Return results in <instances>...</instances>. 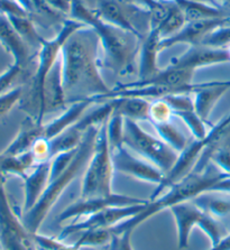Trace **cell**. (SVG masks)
Instances as JSON below:
<instances>
[{
	"label": "cell",
	"mask_w": 230,
	"mask_h": 250,
	"mask_svg": "<svg viewBox=\"0 0 230 250\" xmlns=\"http://www.w3.org/2000/svg\"><path fill=\"white\" fill-rule=\"evenodd\" d=\"M99 46V37L88 26L77 30L64 43L60 59L66 104L105 96L111 91L100 71Z\"/></svg>",
	"instance_id": "6da1fadb"
},
{
	"label": "cell",
	"mask_w": 230,
	"mask_h": 250,
	"mask_svg": "<svg viewBox=\"0 0 230 250\" xmlns=\"http://www.w3.org/2000/svg\"><path fill=\"white\" fill-rule=\"evenodd\" d=\"M70 18L82 22L97 33L104 52L101 66L122 79L137 77L143 37L100 20L82 0H72Z\"/></svg>",
	"instance_id": "7a4b0ae2"
},
{
	"label": "cell",
	"mask_w": 230,
	"mask_h": 250,
	"mask_svg": "<svg viewBox=\"0 0 230 250\" xmlns=\"http://www.w3.org/2000/svg\"><path fill=\"white\" fill-rule=\"evenodd\" d=\"M224 176L225 173H222L212 163L202 172H192L178 183L171 185L160 196L149 200V202L137 215L111 228V232L120 233L124 231L134 232L139 226L160 212L169 210L179 203L194 200L206 193H211L213 185Z\"/></svg>",
	"instance_id": "3957f363"
},
{
	"label": "cell",
	"mask_w": 230,
	"mask_h": 250,
	"mask_svg": "<svg viewBox=\"0 0 230 250\" xmlns=\"http://www.w3.org/2000/svg\"><path fill=\"white\" fill-rule=\"evenodd\" d=\"M99 127L89 128L79 145L72 162L67 166L63 173L60 174L54 180L50 181L48 187L45 190L42 198L39 200L31 210H28L21 215V221L25 228L31 234L39 233L41 226L43 225L45 219L50 214L52 208L55 206L61 195L66 191V188L73 183L75 179L84 172L86 166L91 158Z\"/></svg>",
	"instance_id": "277c9868"
},
{
	"label": "cell",
	"mask_w": 230,
	"mask_h": 250,
	"mask_svg": "<svg viewBox=\"0 0 230 250\" xmlns=\"http://www.w3.org/2000/svg\"><path fill=\"white\" fill-rule=\"evenodd\" d=\"M82 22L66 18L61 29L51 40H44L42 46L36 55V66L31 80H29V91L26 99H21V105L28 117H32L37 123L43 124L44 113V85L48 73L58 62L61 51L66 40L77 30L85 27Z\"/></svg>",
	"instance_id": "5b68a950"
},
{
	"label": "cell",
	"mask_w": 230,
	"mask_h": 250,
	"mask_svg": "<svg viewBox=\"0 0 230 250\" xmlns=\"http://www.w3.org/2000/svg\"><path fill=\"white\" fill-rule=\"evenodd\" d=\"M115 167L107 137V121L98 130L96 146L89 164L84 172L81 198L105 196L114 193L112 180Z\"/></svg>",
	"instance_id": "8992f818"
},
{
	"label": "cell",
	"mask_w": 230,
	"mask_h": 250,
	"mask_svg": "<svg viewBox=\"0 0 230 250\" xmlns=\"http://www.w3.org/2000/svg\"><path fill=\"white\" fill-rule=\"evenodd\" d=\"M176 226L178 233V248L184 250L188 248L190 236L195 227L207 234L211 242V247L216 246L226 234L225 227L219 220L208 212L202 210L193 201L179 203L169 209Z\"/></svg>",
	"instance_id": "52a82bcc"
},
{
	"label": "cell",
	"mask_w": 230,
	"mask_h": 250,
	"mask_svg": "<svg viewBox=\"0 0 230 250\" xmlns=\"http://www.w3.org/2000/svg\"><path fill=\"white\" fill-rule=\"evenodd\" d=\"M124 146L152 163L165 174L173 167L179 156V153L161 138L149 135L139 126L137 121L131 119H125Z\"/></svg>",
	"instance_id": "ba28073f"
},
{
	"label": "cell",
	"mask_w": 230,
	"mask_h": 250,
	"mask_svg": "<svg viewBox=\"0 0 230 250\" xmlns=\"http://www.w3.org/2000/svg\"><path fill=\"white\" fill-rule=\"evenodd\" d=\"M6 180L0 174V250H37L34 236L10 202Z\"/></svg>",
	"instance_id": "9c48e42d"
},
{
	"label": "cell",
	"mask_w": 230,
	"mask_h": 250,
	"mask_svg": "<svg viewBox=\"0 0 230 250\" xmlns=\"http://www.w3.org/2000/svg\"><path fill=\"white\" fill-rule=\"evenodd\" d=\"M149 199L135 198V196L116 194L112 193L105 196H92V198H80L74 203L70 204L58 217V222L62 223L70 220H77L80 218H89L91 215L110 207H127L147 204Z\"/></svg>",
	"instance_id": "30bf717a"
},
{
	"label": "cell",
	"mask_w": 230,
	"mask_h": 250,
	"mask_svg": "<svg viewBox=\"0 0 230 250\" xmlns=\"http://www.w3.org/2000/svg\"><path fill=\"white\" fill-rule=\"evenodd\" d=\"M146 204H138V206H127V207H110L107 208L98 213L85 218L84 221L73 223L66 226L60 234V240H65L71 234L82 233L86 230L93 229H111L118 226L119 223L129 220L130 218L137 215L139 212L144 209Z\"/></svg>",
	"instance_id": "8fae6325"
},
{
	"label": "cell",
	"mask_w": 230,
	"mask_h": 250,
	"mask_svg": "<svg viewBox=\"0 0 230 250\" xmlns=\"http://www.w3.org/2000/svg\"><path fill=\"white\" fill-rule=\"evenodd\" d=\"M112 163L117 172L125 174L142 182L160 185L165 177V173L148 161L138 156L126 146L111 151Z\"/></svg>",
	"instance_id": "7c38bea8"
},
{
	"label": "cell",
	"mask_w": 230,
	"mask_h": 250,
	"mask_svg": "<svg viewBox=\"0 0 230 250\" xmlns=\"http://www.w3.org/2000/svg\"><path fill=\"white\" fill-rule=\"evenodd\" d=\"M226 63H230L228 50L213 48L205 46V45H195V46H190V48L181 56L173 58L169 61L168 66L197 71L202 67Z\"/></svg>",
	"instance_id": "4fadbf2b"
},
{
	"label": "cell",
	"mask_w": 230,
	"mask_h": 250,
	"mask_svg": "<svg viewBox=\"0 0 230 250\" xmlns=\"http://www.w3.org/2000/svg\"><path fill=\"white\" fill-rule=\"evenodd\" d=\"M221 25H225V17L216 18V20L188 21L174 35L161 41V52L181 44H187L190 46L199 45L211 30L219 27Z\"/></svg>",
	"instance_id": "5bb4252c"
},
{
	"label": "cell",
	"mask_w": 230,
	"mask_h": 250,
	"mask_svg": "<svg viewBox=\"0 0 230 250\" xmlns=\"http://www.w3.org/2000/svg\"><path fill=\"white\" fill-rule=\"evenodd\" d=\"M0 44L3 50L11 55L14 64L28 71L29 64L34 58L33 52L18 35L8 17L2 14H0Z\"/></svg>",
	"instance_id": "9a60e30c"
},
{
	"label": "cell",
	"mask_w": 230,
	"mask_h": 250,
	"mask_svg": "<svg viewBox=\"0 0 230 250\" xmlns=\"http://www.w3.org/2000/svg\"><path fill=\"white\" fill-rule=\"evenodd\" d=\"M51 177V160L36 164L24 180V203L22 213L31 210L42 198Z\"/></svg>",
	"instance_id": "2e32d148"
},
{
	"label": "cell",
	"mask_w": 230,
	"mask_h": 250,
	"mask_svg": "<svg viewBox=\"0 0 230 250\" xmlns=\"http://www.w3.org/2000/svg\"><path fill=\"white\" fill-rule=\"evenodd\" d=\"M194 72L195 71L190 69H181V67H173L167 65L165 69H161L153 77L145 79V80H135L127 83H120V84L115 86V89L139 88V86L148 85H184L192 83Z\"/></svg>",
	"instance_id": "e0dca14e"
},
{
	"label": "cell",
	"mask_w": 230,
	"mask_h": 250,
	"mask_svg": "<svg viewBox=\"0 0 230 250\" xmlns=\"http://www.w3.org/2000/svg\"><path fill=\"white\" fill-rule=\"evenodd\" d=\"M161 41L162 37L156 28H150L149 32L143 37L138 56L137 80L148 79L161 70L157 64L158 54L161 53Z\"/></svg>",
	"instance_id": "ac0fdd59"
},
{
	"label": "cell",
	"mask_w": 230,
	"mask_h": 250,
	"mask_svg": "<svg viewBox=\"0 0 230 250\" xmlns=\"http://www.w3.org/2000/svg\"><path fill=\"white\" fill-rule=\"evenodd\" d=\"M230 90V80L214 81L212 84L203 88L192 94L194 110L206 124L209 125V118L213 108L218 102Z\"/></svg>",
	"instance_id": "d6986e66"
},
{
	"label": "cell",
	"mask_w": 230,
	"mask_h": 250,
	"mask_svg": "<svg viewBox=\"0 0 230 250\" xmlns=\"http://www.w3.org/2000/svg\"><path fill=\"white\" fill-rule=\"evenodd\" d=\"M93 104L90 100H79L70 104L61 115L47 124H43V136L48 140L59 136L64 130L74 126L84 115L86 109Z\"/></svg>",
	"instance_id": "ffe728a7"
},
{
	"label": "cell",
	"mask_w": 230,
	"mask_h": 250,
	"mask_svg": "<svg viewBox=\"0 0 230 250\" xmlns=\"http://www.w3.org/2000/svg\"><path fill=\"white\" fill-rule=\"evenodd\" d=\"M66 96L64 91L62 80L61 59H59L55 65L48 73L44 85V113L55 111L65 107Z\"/></svg>",
	"instance_id": "44dd1931"
},
{
	"label": "cell",
	"mask_w": 230,
	"mask_h": 250,
	"mask_svg": "<svg viewBox=\"0 0 230 250\" xmlns=\"http://www.w3.org/2000/svg\"><path fill=\"white\" fill-rule=\"evenodd\" d=\"M41 137H44L43 124L37 123L32 117H27L21 123L16 137L2 153L11 155V156H20V155L28 153L36 140Z\"/></svg>",
	"instance_id": "7402d4cb"
},
{
	"label": "cell",
	"mask_w": 230,
	"mask_h": 250,
	"mask_svg": "<svg viewBox=\"0 0 230 250\" xmlns=\"http://www.w3.org/2000/svg\"><path fill=\"white\" fill-rule=\"evenodd\" d=\"M188 21L216 20L228 15L229 9L201 0H174Z\"/></svg>",
	"instance_id": "603a6c76"
},
{
	"label": "cell",
	"mask_w": 230,
	"mask_h": 250,
	"mask_svg": "<svg viewBox=\"0 0 230 250\" xmlns=\"http://www.w3.org/2000/svg\"><path fill=\"white\" fill-rule=\"evenodd\" d=\"M111 100H114V112L119 113L125 119L135 121L148 120L149 100L133 97H119Z\"/></svg>",
	"instance_id": "cb8c5ba5"
},
{
	"label": "cell",
	"mask_w": 230,
	"mask_h": 250,
	"mask_svg": "<svg viewBox=\"0 0 230 250\" xmlns=\"http://www.w3.org/2000/svg\"><path fill=\"white\" fill-rule=\"evenodd\" d=\"M10 21L11 25L15 30L18 33V35L21 37V40L27 44V46L31 48L34 53H39L41 46H42L44 37H42L37 32L36 25L29 16H7Z\"/></svg>",
	"instance_id": "d4e9b609"
},
{
	"label": "cell",
	"mask_w": 230,
	"mask_h": 250,
	"mask_svg": "<svg viewBox=\"0 0 230 250\" xmlns=\"http://www.w3.org/2000/svg\"><path fill=\"white\" fill-rule=\"evenodd\" d=\"M85 132H82L75 126L70 127L69 129L64 130L59 136H56L50 140V148H51V158L55 155L64 151H69L77 149L80 143L82 142Z\"/></svg>",
	"instance_id": "484cf974"
},
{
	"label": "cell",
	"mask_w": 230,
	"mask_h": 250,
	"mask_svg": "<svg viewBox=\"0 0 230 250\" xmlns=\"http://www.w3.org/2000/svg\"><path fill=\"white\" fill-rule=\"evenodd\" d=\"M192 201L202 210L208 212L217 219L230 215V196L229 198H219V196H212L211 193H206Z\"/></svg>",
	"instance_id": "4316f807"
},
{
	"label": "cell",
	"mask_w": 230,
	"mask_h": 250,
	"mask_svg": "<svg viewBox=\"0 0 230 250\" xmlns=\"http://www.w3.org/2000/svg\"><path fill=\"white\" fill-rule=\"evenodd\" d=\"M154 129H155L157 137L161 138L163 142L174 149L176 153H181L188 145V139L186 138L182 132H181L172 121L165 124H158L153 125Z\"/></svg>",
	"instance_id": "83f0119b"
},
{
	"label": "cell",
	"mask_w": 230,
	"mask_h": 250,
	"mask_svg": "<svg viewBox=\"0 0 230 250\" xmlns=\"http://www.w3.org/2000/svg\"><path fill=\"white\" fill-rule=\"evenodd\" d=\"M187 24V20L184 17L182 10L179 8V6L173 1L172 7L169 9V13L163 22L160 25V27L156 28L160 33L162 40L167 39V37L174 35L179 30Z\"/></svg>",
	"instance_id": "f1b7e54d"
},
{
	"label": "cell",
	"mask_w": 230,
	"mask_h": 250,
	"mask_svg": "<svg viewBox=\"0 0 230 250\" xmlns=\"http://www.w3.org/2000/svg\"><path fill=\"white\" fill-rule=\"evenodd\" d=\"M124 130H125V118L119 113L112 111L111 116L107 120V137L111 151L124 146Z\"/></svg>",
	"instance_id": "f546056e"
},
{
	"label": "cell",
	"mask_w": 230,
	"mask_h": 250,
	"mask_svg": "<svg viewBox=\"0 0 230 250\" xmlns=\"http://www.w3.org/2000/svg\"><path fill=\"white\" fill-rule=\"evenodd\" d=\"M111 229H93L82 232L77 244L81 248L85 247H103L109 245L111 240Z\"/></svg>",
	"instance_id": "4dcf8cb0"
},
{
	"label": "cell",
	"mask_w": 230,
	"mask_h": 250,
	"mask_svg": "<svg viewBox=\"0 0 230 250\" xmlns=\"http://www.w3.org/2000/svg\"><path fill=\"white\" fill-rule=\"evenodd\" d=\"M174 117H178V118L183 121L184 125L190 129L194 139L202 140L206 138L207 134H208L206 126L208 124H206L205 121L200 118L195 110L176 112L174 113Z\"/></svg>",
	"instance_id": "1f68e13d"
},
{
	"label": "cell",
	"mask_w": 230,
	"mask_h": 250,
	"mask_svg": "<svg viewBox=\"0 0 230 250\" xmlns=\"http://www.w3.org/2000/svg\"><path fill=\"white\" fill-rule=\"evenodd\" d=\"M173 117H174V112H173L171 105L163 98L150 101L148 112V121L150 124L158 125L169 123L172 121Z\"/></svg>",
	"instance_id": "d6a6232c"
},
{
	"label": "cell",
	"mask_w": 230,
	"mask_h": 250,
	"mask_svg": "<svg viewBox=\"0 0 230 250\" xmlns=\"http://www.w3.org/2000/svg\"><path fill=\"white\" fill-rule=\"evenodd\" d=\"M199 45L227 50L230 46V26L221 25L211 30Z\"/></svg>",
	"instance_id": "836d02e7"
},
{
	"label": "cell",
	"mask_w": 230,
	"mask_h": 250,
	"mask_svg": "<svg viewBox=\"0 0 230 250\" xmlns=\"http://www.w3.org/2000/svg\"><path fill=\"white\" fill-rule=\"evenodd\" d=\"M34 241H35L37 250H81L82 248L77 242L73 245L64 244L63 240H60L59 238L44 236V234L36 233L34 234Z\"/></svg>",
	"instance_id": "e575fe53"
},
{
	"label": "cell",
	"mask_w": 230,
	"mask_h": 250,
	"mask_svg": "<svg viewBox=\"0 0 230 250\" xmlns=\"http://www.w3.org/2000/svg\"><path fill=\"white\" fill-rule=\"evenodd\" d=\"M24 96V89L22 86H16L8 92L0 96V120L8 115V113L20 104Z\"/></svg>",
	"instance_id": "d590c367"
},
{
	"label": "cell",
	"mask_w": 230,
	"mask_h": 250,
	"mask_svg": "<svg viewBox=\"0 0 230 250\" xmlns=\"http://www.w3.org/2000/svg\"><path fill=\"white\" fill-rule=\"evenodd\" d=\"M77 149L64 151V153H60L58 155H55L54 157L51 158V177H50V181L54 180L55 177H58L60 174L63 173L64 170L67 168V166L70 165L71 162H72L75 153H77Z\"/></svg>",
	"instance_id": "8d00e7d4"
},
{
	"label": "cell",
	"mask_w": 230,
	"mask_h": 250,
	"mask_svg": "<svg viewBox=\"0 0 230 250\" xmlns=\"http://www.w3.org/2000/svg\"><path fill=\"white\" fill-rule=\"evenodd\" d=\"M171 105L172 110L174 113L194 110V104L192 94H173L163 98Z\"/></svg>",
	"instance_id": "74e56055"
},
{
	"label": "cell",
	"mask_w": 230,
	"mask_h": 250,
	"mask_svg": "<svg viewBox=\"0 0 230 250\" xmlns=\"http://www.w3.org/2000/svg\"><path fill=\"white\" fill-rule=\"evenodd\" d=\"M131 236H133V231L112 233L107 250H134L133 244H131Z\"/></svg>",
	"instance_id": "f35d334b"
},
{
	"label": "cell",
	"mask_w": 230,
	"mask_h": 250,
	"mask_svg": "<svg viewBox=\"0 0 230 250\" xmlns=\"http://www.w3.org/2000/svg\"><path fill=\"white\" fill-rule=\"evenodd\" d=\"M31 153L33 154L34 158L37 164L42 162H46L51 160V148H50V140L41 137L34 144Z\"/></svg>",
	"instance_id": "ab89813d"
},
{
	"label": "cell",
	"mask_w": 230,
	"mask_h": 250,
	"mask_svg": "<svg viewBox=\"0 0 230 250\" xmlns=\"http://www.w3.org/2000/svg\"><path fill=\"white\" fill-rule=\"evenodd\" d=\"M46 3L53 9L63 14L64 16L70 17L72 9V0H45Z\"/></svg>",
	"instance_id": "60d3db41"
},
{
	"label": "cell",
	"mask_w": 230,
	"mask_h": 250,
	"mask_svg": "<svg viewBox=\"0 0 230 250\" xmlns=\"http://www.w3.org/2000/svg\"><path fill=\"white\" fill-rule=\"evenodd\" d=\"M124 2L128 3V5L137 7L139 9L144 10H153L158 5L157 0H123Z\"/></svg>",
	"instance_id": "b9f144b4"
},
{
	"label": "cell",
	"mask_w": 230,
	"mask_h": 250,
	"mask_svg": "<svg viewBox=\"0 0 230 250\" xmlns=\"http://www.w3.org/2000/svg\"><path fill=\"white\" fill-rule=\"evenodd\" d=\"M211 193H222V194H230V176H225L217 182L211 188Z\"/></svg>",
	"instance_id": "7bdbcfd3"
},
{
	"label": "cell",
	"mask_w": 230,
	"mask_h": 250,
	"mask_svg": "<svg viewBox=\"0 0 230 250\" xmlns=\"http://www.w3.org/2000/svg\"><path fill=\"white\" fill-rule=\"evenodd\" d=\"M209 250H230V233H227L216 246Z\"/></svg>",
	"instance_id": "ee69618b"
},
{
	"label": "cell",
	"mask_w": 230,
	"mask_h": 250,
	"mask_svg": "<svg viewBox=\"0 0 230 250\" xmlns=\"http://www.w3.org/2000/svg\"><path fill=\"white\" fill-rule=\"evenodd\" d=\"M17 3H20V5L24 8L26 11H27L28 15L31 14L32 11V2L31 0H15Z\"/></svg>",
	"instance_id": "f6af8a7d"
},
{
	"label": "cell",
	"mask_w": 230,
	"mask_h": 250,
	"mask_svg": "<svg viewBox=\"0 0 230 250\" xmlns=\"http://www.w3.org/2000/svg\"><path fill=\"white\" fill-rule=\"evenodd\" d=\"M220 1L224 8L230 10V0H220Z\"/></svg>",
	"instance_id": "bcb514c9"
},
{
	"label": "cell",
	"mask_w": 230,
	"mask_h": 250,
	"mask_svg": "<svg viewBox=\"0 0 230 250\" xmlns=\"http://www.w3.org/2000/svg\"><path fill=\"white\" fill-rule=\"evenodd\" d=\"M227 50H228V53H229V58H230V46L227 48Z\"/></svg>",
	"instance_id": "7dc6e473"
},
{
	"label": "cell",
	"mask_w": 230,
	"mask_h": 250,
	"mask_svg": "<svg viewBox=\"0 0 230 250\" xmlns=\"http://www.w3.org/2000/svg\"><path fill=\"white\" fill-rule=\"evenodd\" d=\"M169 1H174V0H169Z\"/></svg>",
	"instance_id": "c3c4849f"
}]
</instances>
